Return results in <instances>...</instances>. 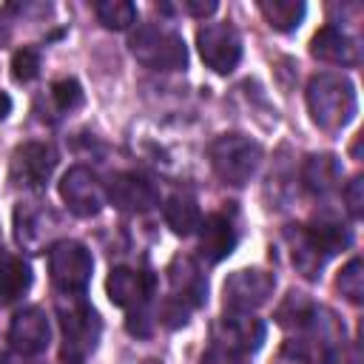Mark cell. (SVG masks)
<instances>
[{
    "label": "cell",
    "mask_w": 364,
    "mask_h": 364,
    "mask_svg": "<svg viewBox=\"0 0 364 364\" xmlns=\"http://www.w3.org/2000/svg\"><path fill=\"white\" fill-rule=\"evenodd\" d=\"M11 68H14V80L28 82V80H34V77H37V71H40V54H37V51H31V48H23V51H17V54H14Z\"/></svg>",
    "instance_id": "cell-23"
},
{
    "label": "cell",
    "mask_w": 364,
    "mask_h": 364,
    "mask_svg": "<svg viewBox=\"0 0 364 364\" xmlns=\"http://www.w3.org/2000/svg\"><path fill=\"white\" fill-rule=\"evenodd\" d=\"M202 364H245L242 358H239V353L236 350H228V347H213L205 358H202Z\"/></svg>",
    "instance_id": "cell-26"
},
{
    "label": "cell",
    "mask_w": 364,
    "mask_h": 364,
    "mask_svg": "<svg viewBox=\"0 0 364 364\" xmlns=\"http://www.w3.org/2000/svg\"><path fill=\"white\" fill-rule=\"evenodd\" d=\"M28 284H31L28 264L11 253H0V304L20 299Z\"/></svg>",
    "instance_id": "cell-14"
},
{
    "label": "cell",
    "mask_w": 364,
    "mask_h": 364,
    "mask_svg": "<svg viewBox=\"0 0 364 364\" xmlns=\"http://www.w3.org/2000/svg\"><path fill=\"white\" fill-rule=\"evenodd\" d=\"M199 51H202V60L213 71L225 74L239 63L242 46H239V37H236V31L230 26L208 23L205 28H199Z\"/></svg>",
    "instance_id": "cell-5"
},
{
    "label": "cell",
    "mask_w": 364,
    "mask_h": 364,
    "mask_svg": "<svg viewBox=\"0 0 364 364\" xmlns=\"http://www.w3.org/2000/svg\"><path fill=\"white\" fill-rule=\"evenodd\" d=\"M108 193H111L114 205H119L125 210H145V208H151L156 202V191L136 173H119L111 182Z\"/></svg>",
    "instance_id": "cell-11"
},
{
    "label": "cell",
    "mask_w": 364,
    "mask_h": 364,
    "mask_svg": "<svg viewBox=\"0 0 364 364\" xmlns=\"http://www.w3.org/2000/svg\"><path fill=\"white\" fill-rule=\"evenodd\" d=\"M54 165H57V154H54L51 145H46V142H26L23 148L14 151L11 179L17 185H26V188H40L51 176Z\"/></svg>",
    "instance_id": "cell-6"
},
{
    "label": "cell",
    "mask_w": 364,
    "mask_h": 364,
    "mask_svg": "<svg viewBox=\"0 0 364 364\" xmlns=\"http://www.w3.org/2000/svg\"><path fill=\"white\" fill-rule=\"evenodd\" d=\"M313 54L318 60H327V63H350L353 60V46L341 31L324 28L313 40Z\"/></svg>",
    "instance_id": "cell-17"
},
{
    "label": "cell",
    "mask_w": 364,
    "mask_h": 364,
    "mask_svg": "<svg viewBox=\"0 0 364 364\" xmlns=\"http://www.w3.org/2000/svg\"><path fill=\"white\" fill-rule=\"evenodd\" d=\"M233 242H236V236H233V228H230V222H228L225 216H219V213L205 216L199 247H202V256H205L208 262L225 259V256L233 250Z\"/></svg>",
    "instance_id": "cell-13"
},
{
    "label": "cell",
    "mask_w": 364,
    "mask_h": 364,
    "mask_svg": "<svg viewBox=\"0 0 364 364\" xmlns=\"http://www.w3.org/2000/svg\"><path fill=\"white\" fill-rule=\"evenodd\" d=\"M91 253L80 242H57L48 250L51 279L63 293H82L91 279Z\"/></svg>",
    "instance_id": "cell-3"
},
{
    "label": "cell",
    "mask_w": 364,
    "mask_h": 364,
    "mask_svg": "<svg viewBox=\"0 0 364 364\" xmlns=\"http://www.w3.org/2000/svg\"><path fill=\"white\" fill-rule=\"evenodd\" d=\"M97 14H100V20L108 28H125L128 23H134L136 9L131 3H100L97 6Z\"/></svg>",
    "instance_id": "cell-21"
},
{
    "label": "cell",
    "mask_w": 364,
    "mask_h": 364,
    "mask_svg": "<svg viewBox=\"0 0 364 364\" xmlns=\"http://www.w3.org/2000/svg\"><path fill=\"white\" fill-rule=\"evenodd\" d=\"M134 54L156 68H179L185 65V43L171 34V31H159V28H139V34H134L131 40Z\"/></svg>",
    "instance_id": "cell-4"
},
{
    "label": "cell",
    "mask_w": 364,
    "mask_h": 364,
    "mask_svg": "<svg viewBox=\"0 0 364 364\" xmlns=\"http://www.w3.org/2000/svg\"><path fill=\"white\" fill-rule=\"evenodd\" d=\"M262 11H264V17L270 20V26H276V28H293V26H299V20H301V14H304V6L301 3H262Z\"/></svg>",
    "instance_id": "cell-19"
},
{
    "label": "cell",
    "mask_w": 364,
    "mask_h": 364,
    "mask_svg": "<svg viewBox=\"0 0 364 364\" xmlns=\"http://www.w3.org/2000/svg\"><path fill=\"white\" fill-rule=\"evenodd\" d=\"M336 162L333 156H313L307 165V185L313 191H327L336 182Z\"/></svg>",
    "instance_id": "cell-20"
},
{
    "label": "cell",
    "mask_w": 364,
    "mask_h": 364,
    "mask_svg": "<svg viewBox=\"0 0 364 364\" xmlns=\"http://www.w3.org/2000/svg\"><path fill=\"white\" fill-rule=\"evenodd\" d=\"M171 284H173L179 301H193V304L202 301L205 282L199 276V267L191 259H176L173 262V267H171Z\"/></svg>",
    "instance_id": "cell-16"
},
{
    "label": "cell",
    "mask_w": 364,
    "mask_h": 364,
    "mask_svg": "<svg viewBox=\"0 0 364 364\" xmlns=\"http://www.w3.org/2000/svg\"><path fill=\"white\" fill-rule=\"evenodd\" d=\"M210 162L225 182L245 185L256 171L259 148L242 134H225L210 145Z\"/></svg>",
    "instance_id": "cell-2"
},
{
    "label": "cell",
    "mask_w": 364,
    "mask_h": 364,
    "mask_svg": "<svg viewBox=\"0 0 364 364\" xmlns=\"http://www.w3.org/2000/svg\"><path fill=\"white\" fill-rule=\"evenodd\" d=\"M361 264H358V259H353L344 270H341V276H338V287H341V293L347 296V299H353V301H358L361 299Z\"/></svg>",
    "instance_id": "cell-24"
},
{
    "label": "cell",
    "mask_w": 364,
    "mask_h": 364,
    "mask_svg": "<svg viewBox=\"0 0 364 364\" xmlns=\"http://www.w3.org/2000/svg\"><path fill=\"white\" fill-rule=\"evenodd\" d=\"M51 97H54V102H57L60 111L77 108V105L82 102V91H80V85H77L74 80H57V82L51 85Z\"/></svg>",
    "instance_id": "cell-22"
},
{
    "label": "cell",
    "mask_w": 364,
    "mask_h": 364,
    "mask_svg": "<svg viewBox=\"0 0 364 364\" xmlns=\"http://www.w3.org/2000/svg\"><path fill=\"white\" fill-rule=\"evenodd\" d=\"M165 222L176 230V233H191L196 225H199V208L191 196H182V193H173L168 202H165Z\"/></svg>",
    "instance_id": "cell-18"
},
{
    "label": "cell",
    "mask_w": 364,
    "mask_h": 364,
    "mask_svg": "<svg viewBox=\"0 0 364 364\" xmlns=\"http://www.w3.org/2000/svg\"><path fill=\"white\" fill-rule=\"evenodd\" d=\"M273 284V276L264 270H239L225 282V304L236 313H247L267 301Z\"/></svg>",
    "instance_id": "cell-7"
},
{
    "label": "cell",
    "mask_w": 364,
    "mask_h": 364,
    "mask_svg": "<svg viewBox=\"0 0 364 364\" xmlns=\"http://www.w3.org/2000/svg\"><path fill=\"white\" fill-rule=\"evenodd\" d=\"M9 108H11V100H9L6 94H0V119L9 114Z\"/></svg>",
    "instance_id": "cell-27"
},
{
    "label": "cell",
    "mask_w": 364,
    "mask_h": 364,
    "mask_svg": "<svg viewBox=\"0 0 364 364\" xmlns=\"http://www.w3.org/2000/svg\"><path fill=\"white\" fill-rule=\"evenodd\" d=\"M307 102H310L313 119L321 128H341L353 117V111H355L353 85L347 80H341V77H333V74L316 77L310 82Z\"/></svg>",
    "instance_id": "cell-1"
},
{
    "label": "cell",
    "mask_w": 364,
    "mask_h": 364,
    "mask_svg": "<svg viewBox=\"0 0 364 364\" xmlns=\"http://www.w3.org/2000/svg\"><path fill=\"white\" fill-rule=\"evenodd\" d=\"M222 330H225V344L228 350H250V347H259V341L264 338V327L256 321V318H247V316H230L222 321Z\"/></svg>",
    "instance_id": "cell-15"
},
{
    "label": "cell",
    "mask_w": 364,
    "mask_h": 364,
    "mask_svg": "<svg viewBox=\"0 0 364 364\" xmlns=\"http://www.w3.org/2000/svg\"><path fill=\"white\" fill-rule=\"evenodd\" d=\"M60 196L77 216H94L105 202V191L88 168H71L60 182Z\"/></svg>",
    "instance_id": "cell-8"
},
{
    "label": "cell",
    "mask_w": 364,
    "mask_h": 364,
    "mask_svg": "<svg viewBox=\"0 0 364 364\" xmlns=\"http://www.w3.org/2000/svg\"><path fill=\"white\" fill-rule=\"evenodd\" d=\"M276 364H310V355H307L304 344H296V341H290V344H287V347L279 353Z\"/></svg>",
    "instance_id": "cell-25"
},
{
    "label": "cell",
    "mask_w": 364,
    "mask_h": 364,
    "mask_svg": "<svg viewBox=\"0 0 364 364\" xmlns=\"http://www.w3.org/2000/svg\"><path fill=\"white\" fill-rule=\"evenodd\" d=\"M9 341L17 353L23 355H34L43 353L48 347V318L40 307H26L14 316L11 330H9Z\"/></svg>",
    "instance_id": "cell-9"
},
{
    "label": "cell",
    "mask_w": 364,
    "mask_h": 364,
    "mask_svg": "<svg viewBox=\"0 0 364 364\" xmlns=\"http://www.w3.org/2000/svg\"><path fill=\"white\" fill-rule=\"evenodd\" d=\"M148 290H151V276H145V273L119 267V270H111V276H108V296L119 307L145 301Z\"/></svg>",
    "instance_id": "cell-12"
},
{
    "label": "cell",
    "mask_w": 364,
    "mask_h": 364,
    "mask_svg": "<svg viewBox=\"0 0 364 364\" xmlns=\"http://www.w3.org/2000/svg\"><path fill=\"white\" fill-rule=\"evenodd\" d=\"M63 330H65V353L71 350L85 355L97 344V333H100L97 313L85 304H77L63 316Z\"/></svg>",
    "instance_id": "cell-10"
}]
</instances>
